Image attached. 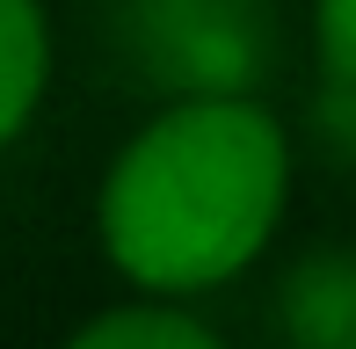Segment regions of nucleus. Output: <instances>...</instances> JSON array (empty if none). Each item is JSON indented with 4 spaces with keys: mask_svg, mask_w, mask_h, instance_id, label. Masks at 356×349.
Listing matches in <instances>:
<instances>
[{
    "mask_svg": "<svg viewBox=\"0 0 356 349\" xmlns=\"http://www.w3.org/2000/svg\"><path fill=\"white\" fill-rule=\"evenodd\" d=\"M66 349H225V342L175 306H117L102 320H88Z\"/></svg>",
    "mask_w": 356,
    "mask_h": 349,
    "instance_id": "39448f33",
    "label": "nucleus"
},
{
    "mask_svg": "<svg viewBox=\"0 0 356 349\" xmlns=\"http://www.w3.org/2000/svg\"><path fill=\"white\" fill-rule=\"evenodd\" d=\"M124 44L182 102H248L262 73V0H124Z\"/></svg>",
    "mask_w": 356,
    "mask_h": 349,
    "instance_id": "f03ea898",
    "label": "nucleus"
},
{
    "mask_svg": "<svg viewBox=\"0 0 356 349\" xmlns=\"http://www.w3.org/2000/svg\"><path fill=\"white\" fill-rule=\"evenodd\" d=\"M51 73V29L37 0H0V146L29 124Z\"/></svg>",
    "mask_w": 356,
    "mask_h": 349,
    "instance_id": "20e7f679",
    "label": "nucleus"
},
{
    "mask_svg": "<svg viewBox=\"0 0 356 349\" xmlns=\"http://www.w3.org/2000/svg\"><path fill=\"white\" fill-rule=\"evenodd\" d=\"M313 44L327 88H356V0H313Z\"/></svg>",
    "mask_w": 356,
    "mask_h": 349,
    "instance_id": "423d86ee",
    "label": "nucleus"
},
{
    "mask_svg": "<svg viewBox=\"0 0 356 349\" xmlns=\"http://www.w3.org/2000/svg\"><path fill=\"white\" fill-rule=\"evenodd\" d=\"M284 131L254 102H168L102 182V247L131 284L189 298L240 277L284 218Z\"/></svg>",
    "mask_w": 356,
    "mask_h": 349,
    "instance_id": "f257e3e1",
    "label": "nucleus"
},
{
    "mask_svg": "<svg viewBox=\"0 0 356 349\" xmlns=\"http://www.w3.org/2000/svg\"><path fill=\"white\" fill-rule=\"evenodd\" d=\"M320 124L342 138V153H356V88H327V102H320Z\"/></svg>",
    "mask_w": 356,
    "mask_h": 349,
    "instance_id": "0eeeda50",
    "label": "nucleus"
},
{
    "mask_svg": "<svg viewBox=\"0 0 356 349\" xmlns=\"http://www.w3.org/2000/svg\"><path fill=\"white\" fill-rule=\"evenodd\" d=\"M277 313L298 349H356V247L305 255L284 277Z\"/></svg>",
    "mask_w": 356,
    "mask_h": 349,
    "instance_id": "7ed1b4c3",
    "label": "nucleus"
}]
</instances>
